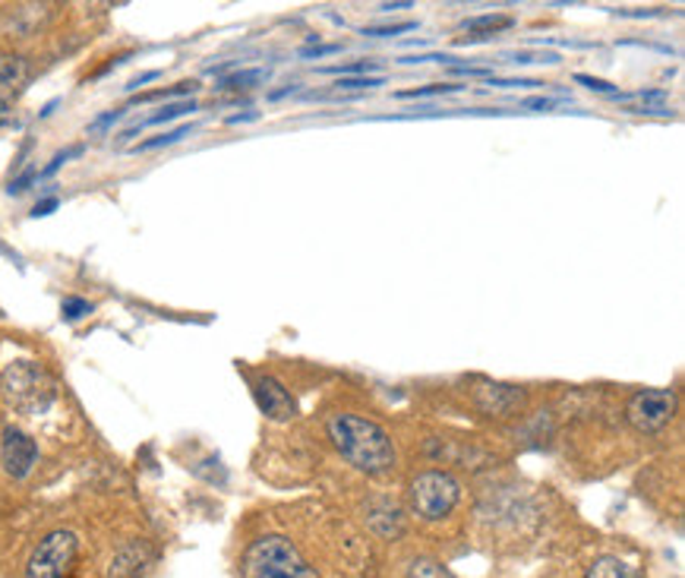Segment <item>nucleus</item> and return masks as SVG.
<instances>
[{"label":"nucleus","mask_w":685,"mask_h":578,"mask_svg":"<svg viewBox=\"0 0 685 578\" xmlns=\"http://www.w3.org/2000/svg\"><path fill=\"white\" fill-rule=\"evenodd\" d=\"M329 436L335 443V449L342 452L347 462L357 471L367 474H386L395 468V443L379 424H373L367 417L357 414H335L329 421Z\"/></svg>","instance_id":"nucleus-1"},{"label":"nucleus","mask_w":685,"mask_h":578,"mask_svg":"<svg viewBox=\"0 0 685 578\" xmlns=\"http://www.w3.org/2000/svg\"><path fill=\"white\" fill-rule=\"evenodd\" d=\"M0 396L20 414H45L58 399V382L38 361H13L0 374Z\"/></svg>","instance_id":"nucleus-2"},{"label":"nucleus","mask_w":685,"mask_h":578,"mask_svg":"<svg viewBox=\"0 0 685 578\" xmlns=\"http://www.w3.org/2000/svg\"><path fill=\"white\" fill-rule=\"evenodd\" d=\"M244 576L247 578H319L316 569L300 556L287 538L269 534L259 538L253 547L244 553Z\"/></svg>","instance_id":"nucleus-3"},{"label":"nucleus","mask_w":685,"mask_h":578,"mask_svg":"<svg viewBox=\"0 0 685 578\" xmlns=\"http://www.w3.org/2000/svg\"><path fill=\"white\" fill-rule=\"evenodd\" d=\"M461 499V484L446 471H427L411 484V509L424 521L446 519Z\"/></svg>","instance_id":"nucleus-4"},{"label":"nucleus","mask_w":685,"mask_h":578,"mask_svg":"<svg viewBox=\"0 0 685 578\" xmlns=\"http://www.w3.org/2000/svg\"><path fill=\"white\" fill-rule=\"evenodd\" d=\"M80 541L73 531H51L32 553L26 578H70L76 566Z\"/></svg>","instance_id":"nucleus-5"},{"label":"nucleus","mask_w":685,"mask_h":578,"mask_svg":"<svg viewBox=\"0 0 685 578\" xmlns=\"http://www.w3.org/2000/svg\"><path fill=\"white\" fill-rule=\"evenodd\" d=\"M676 414V392L673 389H645L631 396L626 405L628 424L638 434H660Z\"/></svg>","instance_id":"nucleus-6"},{"label":"nucleus","mask_w":685,"mask_h":578,"mask_svg":"<svg viewBox=\"0 0 685 578\" xmlns=\"http://www.w3.org/2000/svg\"><path fill=\"white\" fill-rule=\"evenodd\" d=\"M0 462H3V471L16 481L29 477L35 471V462H38V446L29 434L16 430V427H7L3 430V443H0Z\"/></svg>","instance_id":"nucleus-7"},{"label":"nucleus","mask_w":685,"mask_h":578,"mask_svg":"<svg viewBox=\"0 0 685 578\" xmlns=\"http://www.w3.org/2000/svg\"><path fill=\"white\" fill-rule=\"evenodd\" d=\"M474 405L493 417H512L524 408V392L518 386H506V382H477Z\"/></svg>","instance_id":"nucleus-8"},{"label":"nucleus","mask_w":685,"mask_h":578,"mask_svg":"<svg viewBox=\"0 0 685 578\" xmlns=\"http://www.w3.org/2000/svg\"><path fill=\"white\" fill-rule=\"evenodd\" d=\"M253 392H257V402H259V408H262V414H269L272 421H291V417L297 414V405H294L291 392H287L279 379H272V376H259L257 389H253Z\"/></svg>","instance_id":"nucleus-9"},{"label":"nucleus","mask_w":685,"mask_h":578,"mask_svg":"<svg viewBox=\"0 0 685 578\" xmlns=\"http://www.w3.org/2000/svg\"><path fill=\"white\" fill-rule=\"evenodd\" d=\"M149 559H152V550L145 547V544H127L111 559L108 578H137L149 566Z\"/></svg>","instance_id":"nucleus-10"},{"label":"nucleus","mask_w":685,"mask_h":578,"mask_svg":"<svg viewBox=\"0 0 685 578\" xmlns=\"http://www.w3.org/2000/svg\"><path fill=\"white\" fill-rule=\"evenodd\" d=\"M367 521H370L373 531H379L382 538H399L401 531H404V521H401L399 506H392V503H386V499L373 503L370 519Z\"/></svg>","instance_id":"nucleus-11"},{"label":"nucleus","mask_w":685,"mask_h":578,"mask_svg":"<svg viewBox=\"0 0 685 578\" xmlns=\"http://www.w3.org/2000/svg\"><path fill=\"white\" fill-rule=\"evenodd\" d=\"M26 80H29V63H26V60L16 58V55L0 58V95H3V92H20ZM3 98H7V95H3Z\"/></svg>","instance_id":"nucleus-12"},{"label":"nucleus","mask_w":685,"mask_h":578,"mask_svg":"<svg viewBox=\"0 0 685 578\" xmlns=\"http://www.w3.org/2000/svg\"><path fill=\"white\" fill-rule=\"evenodd\" d=\"M584 578H641V573L619 556H600Z\"/></svg>","instance_id":"nucleus-13"},{"label":"nucleus","mask_w":685,"mask_h":578,"mask_svg":"<svg viewBox=\"0 0 685 578\" xmlns=\"http://www.w3.org/2000/svg\"><path fill=\"white\" fill-rule=\"evenodd\" d=\"M190 111H197V105L193 102H174V105H165L158 115H152V117H145L143 123L140 127H155V123H165V120H174V117H184V115H190ZM140 127H133V130H127L123 137H137L140 133Z\"/></svg>","instance_id":"nucleus-14"},{"label":"nucleus","mask_w":685,"mask_h":578,"mask_svg":"<svg viewBox=\"0 0 685 578\" xmlns=\"http://www.w3.org/2000/svg\"><path fill=\"white\" fill-rule=\"evenodd\" d=\"M512 26V16H503V13H489V16H471L464 20V30L468 32H496L509 30Z\"/></svg>","instance_id":"nucleus-15"},{"label":"nucleus","mask_w":685,"mask_h":578,"mask_svg":"<svg viewBox=\"0 0 685 578\" xmlns=\"http://www.w3.org/2000/svg\"><path fill=\"white\" fill-rule=\"evenodd\" d=\"M265 80H269V70H240L234 76H225L222 89H253L257 83H265Z\"/></svg>","instance_id":"nucleus-16"},{"label":"nucleus","mask_w":685,"mask_h":578,"mask_svg":"<svg viewBox=\"0 0 685 578\" xmlns=\"http://www.w3.org/2000/svg\"><path fill=\"white\" fill-rule=\"evenodd\" d=\"M411 578H456L449 569H442L436 559H414L411 563Z\"/></svg>","instance_id":"nucleus-17"},{"label":"nucleus","mask_w":685,"mask_h":578,"mask_svg":"<svg viewBox=\"0 0 685 578\" xmlns=\"http://www.w3.org/2000/svg\"><path fill=\"white\" fill-rule=\"evenodd\" d=\"M193 133V123H184V127H177L172 133H165V137H155V140H145L140 143V152H149V149H162V145H172V143H180L184 137H190Z\"/></svg>","instance_id":"nucleus-18"},{"label":"nucleus","mask_w":685,"mask_h":578,"mask_svg":"<svg viewBox=\"0 0 685 578\" xmlns=\"http://www.w3.org/2000/svg\"><path fill=\"white\" fill-rule=\"evenodd\" d=\"M60 310H63V317L70 319V322H76V319H83V317H88V314H92V304H88V300H83V297H67Z\"/></svg>","instance_id":"nucleus-19"},{"label":"nucleus","mask_w":685,"mask_h":578,"mask_svg":"<svg viewBox=\"0 0 685 578\" xmlns=\"http://www.w3.org/2000/svg\"><path fill=\"white\" fill-rule=\"evenodd\" d=\"M563 102H569L566 95H538V98H524L521 102V108H534V111H550V108H556V105H563Z\"/></svg>","instance_id":"nucleus-20"},{"label":"nucleus","mask_w":685,"mask_h":578,"mask_svg":"<svg viewBox=\"0 0 685 578\" xmlns=\"http://www.w3.org/2000/svg\"><path fill=\"white\" fill-rule=\"evenodd\" d=\"M417 30V23H395V26H373V30H364V35H373V38H389V35H401V32Z\"/></svg>","instance_id":"nucleus-21"},{"label":"nucleus","mask_w":685,"mask_h":578,"mask_svg":"<svg viewBox=\"0 0 685 578\" xmlns=\"http://www.w3.org/2000/svg\"><path fill=\"white\" fill-rule=\"evenodd\" d=\"M575 80H578L581 86L591 89V92H603V95H613V98H616V86H613V83H606V80H594V76H584V73H578Z\"/></svg>","instance_id":"nucleus-22"},{"label":"nucleus","mask_w":685,"mask_h":578,"mask_svg":"<svg viewBox=\"0 0 685 578\" xmlns=\"http://www.w3.org/2000/svg\"><path fill=\"white\" fill-rule=\"evenodd\" d=\"M461 86H424L411 89V92H399V98H424V95H442V92H456Z\"/></svg>","instance_id":"nucleus-23"},{"label":"nucleus","mask_w":685,"mask_h":578,"mask_svg":"<svg viewBox=\"0 0 685 578\" xmlns=\"http://www.w3.org/2000/svg\"><path fill=\"white\" fill-rule=\"evenodd\" d=\"M370 70H376V60H367V63H347V67H326V73H339V76H344V73H370Z\"/></svg>","instance_id":"nucleus-24"},{"label":"nucleus","mask_w":685,"mask_h":578,"mask_svg":"<svg viewBox=\"0 0 685 578\" xmlns=\"http://www.w3.org/2000/svg\"><path fill=\"white\" fill-rule=\"evenodd\" d=\"M382 86V76H357V80H339V89H376Z\"/></svg>","instance_id":"nucleus-25"},{"label":"nucleus","mask_w":685,"mask_h":578,"mask_svg":"<svg viewBox=\"0 0 685 578\" xmlns=\"http://www.w3.org/2000/svg\"><path fill=\"white\" fill-rule=\"evenodd\" d=\"M80 152H83V149H80V145H73V149H67V152H60V155H55V162H51V165H48V168L42 172V177H51V174L58 172V168H60V165H63V162H67V158H73V155H80Z\"/></svg>","instance_id":"nucleus-26"},{"label":"nucleus","mask_w":685,"mask_h":578,"mask_svg":"<svg viewBox=\"0 0 685 578\" xmlns=\"http://www.w3.org/2000/svg\"><path fill=\"white\" fill-rule=\"evenodd\" d=\"M335 51H342V45H316V48H304L300 55L304 58H326V55H335Z\"/></svg>","instance_id":"nucleus-27"},{"label":"nucleus","mask_w":685,"mask_h":578,"mask_svg":"<svg viewBox=\"0 0 685 578\" xmlns=\"http://www.w3.org/2000/svg\"><path fill=\"white\" fill-rule=\"evenodd\" d=\"M117 117H123V111H111V115L98 117V120L92 123V133H98V130H105V127H111V123H115Z\"/></svg>","instance_id":"nucleus-28"},{"label":"nucleus","mask_w":685,"mask_h":578,"mask_svg":"<svg viewBox=\"0 0 685 578\" xmlns=\"http://www.w3.org/2000/svg\"><path fill=\"white\" fill-rule=\"evenodd\" d=\"M55 209H58V200L51 197V200H42V203L35 205V209H32V215H35V219H42V215H48V212H55Z\"/></svg>","instance_id":"nucleus-29"},{"label":"nucleus","mask_w":685,"mask_h":578,"mask_svg":"<svg viewBox=\"0 0 685 578\" xmlns=\"http://www.w3.org/2000/svg\"><path fill=\"white\" fill-rule=\"evenodd\" d=\"M32 177H35V174L26 172L20 180H13V184H10V193H23V190H26V184H32Z\"/></svg>","instance_id":"nucleus-30"},{"label":"nucleus","mask_w":685,"mask_h":578,"mask_svg":"<svg viewBox=\"0 0 685 578\" xmlns=\"http://www.w3.org/2000/svg\"><path fill=\"white\" fill-rule=\"evenodd\" d=\"M152 80H158V70H149V73H143V76H137V80H133L127 89H140L143 83H152Z\"/></svg>","instance_id":"nucleus-31"},{"label":"nucleus","mask_w":685,"mask_h":578,"mask_svg":"<svg viewBox=\"0 0 685 578\" xmlns=\"http://www.w3.org/2000/svg\"><path fill=\"white\" fill-rule=\"evenodd\" d=\"M259 111H247V115H234L231 117V123H240V120H257Z\"/></svg>","instance_id":"nucleus-32"},{"label":"nucleus","mask_w":685,"mask_h":578,"mask_svg":"<svg viewBox=\"0 0 685 578\" xmlns=\"http://www.w3.org/2000/svg\"><path fill=\"white\" fill-rule=\"evenodd\" d=\"M7 115H10V102H7V98L0 95V123L7 120Z\"/></svg>","instance_id":"nucleus-33"},{"label":"nucleus","mask_w":685,"mask_h":578,"mask_svg":"<svg viewBox=\"0 0 685 578\" xmlns=\"http://www.w3.org/2000/svg\"><path fill=\"white\" fill-rule=\"evenodd\" d=\"M411 3H382L379 10H408Z\"/></svg>","instance_id":"nucleus-34"}]
</instances>
